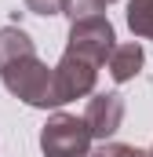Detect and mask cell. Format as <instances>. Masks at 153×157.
Wrapping results in <instances>:
<instances>
[{
    "label": "cell",
    "mask_w": 153,
    "mask_h": 157,
    "mask_svg": "<svg viewBox=\"0 0 153 157\" xmlns=\"http://www.w3.org/2000/svg\"><path fill=\"white\" fill-rule=\"evenodd\" d=\"M0 77L11 95H18L29 106H55L51 91V70L44 66L33 51V40L22 29L7 26L0 29Z\"/></svg>",
    "instance_id": "obj_1"
},
{
    "label": "cell",
    "mask_w": 153,
    "mask_h": 157,
    "mask_svg": "<svg viewBox=\"0 0 153 157\" xmlns=\"http://www.w3.org/2000/svg\"><path fill=\"white\" fill-rule=\"evenodd\" d=\"M88 146H91V132H88L84 117L58 113L40 132V150L47 157H88Z\"/></svg>",
    "instance_id": "obj_2"
},
{
    "label": "cell",
    "mask_w": 153,
    "mask_h": 157,
    "mask_svg": "<svg viewBox=\"0 0 153 157\" xmlns=\"http://www.w3.org/2000/svg\"><path fill=\"white\" fill-rule=\"evenodd\" d=\"M120 117H124V102L120 95H95L88 102V113H84V124L91 132V139H110L117 128H120Z\"/></svg>",
    "instance_id": "obj_3"
},
{
    "label": "cell",
    "mask_w": 153,
    "mask_h": 157,
    "mask_svg": "<svg viewBox=\"0 0 153 157\" xmlns=\"http://www.w3.org/2000/svg\"><path fill=\"white\" fill-rule=\"evenodd\" d=\"M139 66H142V48L139 44H120L110 51V77L113 80H131L139 73Z\"/></svg>",
    "instance_id": "obj_4"
},
{
    "label": "cell",
    "mask_w": 153,
    "mask_h": 157,
    "mask_svg": "<svg viewBox=\"0 0 153 157\" xmlns=\"http://www.w3.org/2000/svg\"><path fill=\"white\" fill-rule=\"evenodd\" d=\"M128 26H131V33L153 40V0H131L128 4Z\"/></svg>",
    "instance_id": "obj_5"
},
{
    "label": "cell",
    "mask_w": 153,
    "mask_h": 157,
    "mask_svg": "<svg viewBox=\"0 0 153 157\" xmlns=\"http://www.w3.org/2000/svg\"><path fill=\"white\" fill-rule=\"evenodd\" d=\"M110 0H69L66 4V15H73V18H84V15H95V11H102Z\"/></svg>",
    "instance_id": "obj_6"
},
{
    "label": "cell",
    "mask_w": 153,
    "mask_h": 157,
    "mask_svg": "<svg viewBox=\"0 0 153 157\" xmlns=\"http://www.w3.org/2000/svg\"><path fill=\"white\" fill-rule=\"evenodd\" d=\"M66 4L69 0H26V7L37 15H58V11H66Z\"/></svg>",
    "instance_id": "obj_7"
},
{
    "label": "cell",
    "mask_w": 153,
    "mask_h": 157,
    "mask_svg": "<svg viewBox=\"0 0 153 157\" xmlns=\"http://www.w3.org/2000/svg\"><path fill=\"white\" fill-rule=\"evenodd\" d=\"M95 157H150V154H142V150H135V146H120V143H106L102 150Z\"/></svg>",
    "instance_id": "obj_8"
},
{
    "label": "cell",
    "mask_w": 153,
    "mask_h": 157,
    "mask_svg": "<svg viewBox=\"0 0 153 157\" xmlns=\"http://www.w3.org/2000/svg\"><path fill=\"white\" fill-rule=\"evenodd\" d=\"M150 157H153V154H150Z\"/></svg>",
    "instance_id": "obj_9"
}]
</instances>
